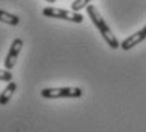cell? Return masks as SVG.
<instances>
[{"label":"cell","instance_id":"10","mask_svg":"<svg viewBox=\"0 0 146 132\" xmlns=\"http://www.w3.org/2000/svg\"><path fill=\"white\" fill-rule=\"evenodd\" d=\"M44 1L50 3V4H53V3H56V0H44Z\"/></svg>","mask_w":146,"mask_h":132},{"label":"cell","instance_id":"1","mask_svg":"<svg viewBox=\"0 0 146 132\" xmlns=\"http://www.w3.org/2000/svg\"><path fill=\"white\" fill-rule=\"evenodd\" d=\"M86 13H88L89 18H90V21L93 22L95 28L99 31V33L102 34V37L104 38L107 44H108L111 48H113V50L118 48L119 47L118 40H117L116 36L113 34V32H112L111 28L107 26L106 21L103 19V17L100 15V13L98 12L97 8H95L94 5H88V7H86Z\"/></svg>","mask_w":146,"mask_h":132},{"label":"cell","instance_id":"3","mask_svg":"<svg viewBox=\"0 0 146 132\" xmlns=\"http://www.w3.org/2000/svg\"><path fill=\"white\" fill-rule=\"evenodd\" d=\"M42 14L44 17H47V18L64 19V21H69V22H72V23H81L84 21V17L80 13L74 12V10L61 9V8L47 7L42 10Z\"/></svg>","mask_w":146,"mask_h":132},{"label":"cell","instance_id":"4","mask_svg":"<svg viewBox=\"0 0 146 132\" xmlns=\"http://www.w3.org/2000/svg\"><path fill=\"white\" fill-rule=\"evenodd\" d=\"M22 47H23V40H21V38H14V41L12 42V46H10L9 51H8L5 62H4V66L7 70H12L14 67L17 60H18L19 53L22 51Z\"/></svg>","mask_w":146,"mask_h":132},{"label":"cell","instance_id":"9","mask_svg":"<svg viewBox=\"0 0 146 132\" xmlns=\"http://www.w3.org/2000/svg\"><path fill=\"white\" fill-rule=\"evenodd\" d=\"M13 79V75H12V72H10V70H1L0 69V81H12Z\"/></svg>","mask_w":146,"mask_h":132},{"label":"cell","instance_id":"8","mask_svg":"<svg viewBox=\"0 0 146 132\" xmlns=\"http://www.w3.org/2000/svg\"><path fill=\"white\" fill-rule=\"evenodd\" d=\"M90 1L92 0H74L72 4H71V10H74V12H79V10H81L83 8L88 7Z\"/></svg>","mask_w":146,"mask_h":132},{"label":"cell","instance_id":"2","mask_svg":"<svg viewBox=\"0 0 146 132\" xmlns=\"http://www.w3.org/2000/svg\"><path fill=\"white\" fill-rule=\"evenodd\" d=\"M83 90L79 86H64V88H46L41 92V97L46 99H58V98H80Z\"/></svg>","mask_w":146,"mask_h":132},{"label":"cell","instance_id":"6","mask_svg":"<svg viewBox=\"0 0 146 132\" xmlns=\"http://www.w3.org/2000/svg\"><path fill=\"white\" fill-rule=\"evenodd\" d=\"M17 90V84L14 81H9V84L7 85V88L1 92L0 94V105H5L9 103V100L12 99L14 92Z\"/></svg>","mask_w":146,"mask_h":132},{"label":"cell","instance_id":"7","mask_svg":"<svg viewBox=\"0 0 146 132\" xmlns=\"http://www.w3.org/2000/svg\"><path fill=\"white\" fill-rule=\"evenodd\" d=\"M0 22H3L5 24H9V26H17L19 23V17L0 9Z\"/></svg>","mask_w":146,"mask_h":132},{"label":"cell","instance_id":"11","mask_svg":"<svg viewBox=\"0 0 146 132\" xmlns=\"http://www.w3.org/2000/svg\"><path fill=\"white\" fill-rule=\"evenodd\" d=\"M142 31H144V32H145V34H146V26H145L144 28H142Z\"/></svg>","mask_w":146,"mask_h":132},{"label":"cell","instance_id":"5","mask_svg":"<svg viewBox=\"0 0 146 132\" xmlns=\"http://www.w3.org/2000/svg\"><path fill=\"white\" fill-rule=\"evenodd\" d=\"M144 40H146V34H145L144 31L140 29V31H137L136 33L131 34L130 37H127L126 40H123L122 43L119 44V47L123 50V51H128V50H131L132 47L136 46V44L141 43Z\"/></svg>","mask_w":146,"mask_h":132}]
</instances>
